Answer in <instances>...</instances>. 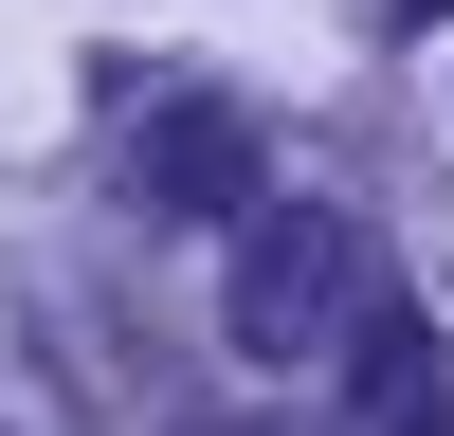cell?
I'll list each match as a JSON object with an SVG mask.
<instances>
[{"mask_svg":"<svg viewBox=\"0 0 454 436\" xmlns=\"http://www.w3.org/2000/svg\"><path fill=\"white\" fill-rule=\"evenodd\" d=\"M382 19H436V0H382Z\"/></svg>","mask_w":454,"mask_h":436,"instance_id":"cell-3","label":"cell"},{"mask_svg":"<svg viewBox=\"0 0 454 436\" xmlns=\"http://www.w3.org/2000/svg\"><path fill=\"white\" fill-rule=\"evenodd\" d=\"M128 182H145L164 218H237V200H254V109H237V91H164V109L128 128Z\"/></svg>","mask_w":454,"mask_h":436,"instance_id":"cell-2","label":"cell"},{"mask_svg":"<svg viewBox=\"0 0 454 436\" xmlns=\"http://www.w3.org/2000/svg\"><path fill=\"white\" fill-rule=\"evenodd\" d=\"M364 291H382L364 218H327V200H273V218H237V273H218V309H237V363H327Z\"/></svg>","mask_w":454,"mask_h":436,"instance_id":"cell-1","label":"cell"}]
</instances>
